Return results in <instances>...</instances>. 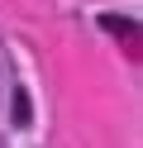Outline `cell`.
<instances>
[{
  "mask_svg": "<svg viewBox=\"0 0 143 148\" xmlns=\"http://www.w3.org/2000/svg\"><path fill=\"white\" fill-rule=\"evenodd\" d=\"M100 24H105V29H110V34H133V24H129V19H114V14H105Z\"/></svg>",
  "mask_w": 143,
  "mask_h": 148,
  "instance_id": "6da1fadb",
  "label": "cell"
},
{
  "mask_svg": "<svg viewBox=\"0 0 143 148\" xmlns=\"http://www.w3.org/2000/svg\"><path fill=\"white\" fill-rule=\"evenodd\" d=\"M14 119L29 124V100H24V91H14Z\"/></svg>",
  "mask_w": 143,
  "mask_h": 148,
  "instance_id": "7a4b0ae2",
  "label": "cell"
},
{
  "mask_svg": "<svg viewBox=\"0 0 143 148\" xmlns=\"http://www.w3.org/2000/svg\"><path fill=\"white\" fill-rule=\"evenodd\" d=\"M0 148H5V143H0Z\"/></svg>",
  "mask_w": 143,
  "mask_h": 148,
  "instance_id": "3957f363",
  "label": "cell"
}]
</instances>
